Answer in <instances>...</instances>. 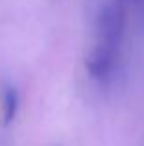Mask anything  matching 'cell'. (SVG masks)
Returning a JSON list of instances; mask_svg holds the SVG:
<instances>
[{"label":"cell","instance_id":"6da1fadb","mask_svg":"<svg viewBox=\"0 0 144 146\" xmlns=\"http://www.w3.org/2000/svg\"><path fill=\"white\" fill-rule=\"evenodd\" d=\"M96 30L100 43L111 44V46H118L120 39L124 33V11L120 4H109L100 11L96 21Z\"/></svg>","mask_w":144,"mask_h":146},{"label":"cell","instance_id":"7a4b0ae2","mask_svg":"<svg viewBox=\"0 0 144 146\" xmlns=\"http://www.w3.org/2000/svg\"><path fill=\"white\" fill-rule=\"evenodd\" d=\"M116 61H118V46L98 43V46L94 50H90V54L87 56L85 67L89 70L90 78L104 82V80L113 76Z\"/></svg>","mask_w":144,"mask_h":146},{"label":"cell","instance_id":"3957f363","mask_svg":"<svg viewBox=\"0 0 144 146\" xmlns=\"http://www.w3.org/2000/svg\"><path fill=\"white\" fill-rule=\"evenodd\" d=\"M17 109H18V94L13 87H7L6 94H4V122L6 124H9L15 118Z\"/></svg>","mask_w":144,"mask_h":146},{"label":"cell","instance_id":"277c9868","mask_svg":"<svg viewBox=\"0 0 144 146\" xmlns=\"http://www.w3.org/2000/svg\"><path fill=\"white\" fill-rule=\"evenodd\" d=\"M118 4H126V6H135L141 11H144V0H118Z\"/></svg>","mask_w":144,"mask_h":146}]
</instances>
